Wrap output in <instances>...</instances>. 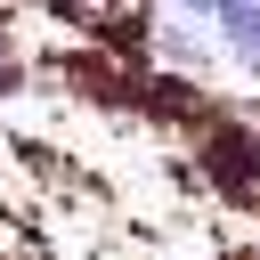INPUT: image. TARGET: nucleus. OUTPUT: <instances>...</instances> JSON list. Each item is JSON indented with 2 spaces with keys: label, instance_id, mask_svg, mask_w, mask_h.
Wrapping results in <instances>:
<instances>
[{
  "label": "nucleus",
  "instance_id": "nucleus-1",
  "mask_svg": "<svg viewBox=\"0 0 260 260\" xmlns=\"http://www.w3.org/2000/svg\"><path fill=\"white\" fill-rule=\"evenodd\" d=\"M187 138H195V187L236 211H260V114L211 106Z\"/></svg>",
  "mask_w": 260,
  "mask_h": 260
},
{
  "label": "nucleus",
  "instance_id": "nucleus-2",
  "mask_svg": "<svg viewBox=\"0 0 260 260\" xmlns=\"http://www.w3.org/2000/svg\"><path fill=\"white\" fill-rule=\"evenodd\" d=\"M138 65H154V73H179V81H219V41H211V24H195V16H146V32H138Z\"/></svg>",
  "mask_w": 260,
  "mask_h": 260
},
{
  "label": "nucleus",
  "instance_id": "nucleus-3",
  "mask_svg": "<svg viewBox=\"0 0 260 260\" xmlns=\"http://www.w3.org/2000/svg\"><path fill=\"white\" fill-rule=\"evenodd\" d=\"M211 41H219L228 73H260V0H228L211 16Z\"/></svg>",
  "mask_w": 260,
  "mask_h": 260
},
{
  "label": "nucleus",
  "instance_id": "nucleus-4",
  "mask_svg": "<svg viewBox=\"0 0 260 260\" xmlns=\"http://www.w3.org/2000/svg\"><path fill=\"white\" fill-rule=\"evenodd\" d=\"M32 89V49L16 41V24H0V106Z\"/></svg>",
  "mask_w": 260,
  "mask_h": 260
},
{
  "label": "nucleus",
  "instance_id": "nucleus-5",
  "mask_svg": "<svg viewBox=\"0 0 260 260\" xmlns=\"http://www.w3.org/2000/svg\"><path fill=\"white\" fill-rule=\"evenodd\" d=\"M146 8H162V16H195V24H211L228 0H146Z\"/></svg>",
  "mask_w": 260,
  "mask_h": 260
},
{
  "label": "nucleus",
  "instance_id": "nucleus-6",
  "mask_svg": "<svg viewBox=\"0 0 260 260\" xmlns=\"http://www.w3.org/2000/svg\"><path fill=\"white\" fill-rule=\"evenodd\" d=\"M236 260H260V244H252V252H236Z\"/></svg>",
  "mask_w": 260,
  "mask_h": 260
}]
</instances>
